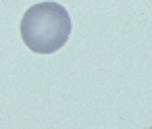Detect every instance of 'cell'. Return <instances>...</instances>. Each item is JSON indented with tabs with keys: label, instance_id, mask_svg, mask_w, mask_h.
I'll return each mask as SVG.
<instances>
[{
	"label": "cell",
	"instance_id": "obj_1",
	"mask_svg": "<svg viewBox=\"0 0 152 129\" xmlns=\"http://www.w3.org/2000/svg\"><path fill=\"white\" fill-rule=\"evenodd\" d=\"M71 36V17L58 2H40L25 11L21 19V40L38 54L61 50Z\"/></svg>",
	"mask_w": 152,
	"mask_h": 129
}]
</instances>
